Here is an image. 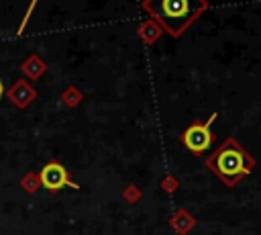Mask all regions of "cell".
<instances>
[{"label":"cell","instance_id":"6da1fadb","mask_svg":"<svg viewBox=\"0 0 261 235\" xmlns=\"http://www.w3.org/2000/svg\"><path fill=\"white\" fill-rule=\"evenodd\" d=\"M143 8L171 37H179L208 8V0H143Z\"/></svg>","mask_w":261,"mask_h":235},{"label":"cell","instance_id":"3957f363","mask_svg":"<svg viewBox=\"0 0 261 235\" xmlns=\"http://www.w3.org/2000/svg\"><path fill=\"white\" fill-rule=\"evenodd\" d=\"M218 112H212L206 121H194L192 125H188V129L181 133V143L186 149H190L192 153L196 155H202L214 141V135H212V123L216 121Z\"/></svg>","mask_w":261,"mask_h":235},{"label":"cell","instance_id":"7a4b0ae2","mask_svg":"<svg viewBox=\"0 0 261 235\" xmlns=\"http://www.w3.org/2000/svg\"><path fill=\"white\" fill-rule=\"evenodd\" d=\"M206 166L226 186H234L251 174V170L255 168V157L234 137H226L220 143V147L206 159Z\"/></svg>","mask_w":261,"mask_h":235},{"label":"cell","instance_id":"5b68a950","mask_svg":"<svg viewBox=\"0 0 261 235\" xmlns=\"http://www.w3.org/2000/svg\"><path fill=\"white\" fill-rule=\"evenodd\" d=\"M37 2H39V0H31V4H29V8H27V12H24V16H22V20H20V27H18V31H16L18 35H20V33H22V31L27 29V22H29V18H31V14H33V8L37 6Z\"/></svg>","mask_w":261,"mask_h":235},{"label":"cell","instance_id":"8992f818","mask_svg":"<svg viewBox=\"0 0 261 235\" xmlns=\"http://www.w3.org/2000/svg\"><path fill=\"white\" fill-rule=\"evenodd\" d=\"M2 94H4V84L0 82V96H2Z\"/></svg>","mask_w":261,"mask_h":235},{"label":"cell","instance_id":"277c9868","mask_svg":"<svg viewBox=\"0 0 261 235\" xmlns=\"http://www.w3.org/2000/svg\"><path fill=\"white\" fill-rule=\"evenodd\" d=\"M41 184H43L47 190H53V192H57V190H61V188H65V186H69V188H73V190H80V186L73 184V182L67 178L65 168H63L61 163H55V161L47 163V166L41 170Z\"/></svg>","mask_w":261,"mask_h":235}]
</instances>
